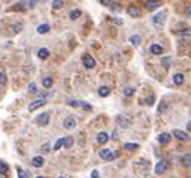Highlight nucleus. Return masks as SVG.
Masks as SVG:
<instances>
[{
    "label": "nucleus",
    "mask_w": 191,
    "mask_h": 178,
    "mask_svg": "<svg viewBox=\"0 0 191 178\" xmlns=\"http://www.w3.org/2000/svg\"><path fill=\"white\" fill-rule=\"evenodd\" d=\"M116 122H118L119 127L128 128V127H131V124H133V119L130 116H125V115H118L116 116Z\"/></svg>",
    "instance_id": "f257e3e1"
},
{
    "label": "nucleus",
    "mask_w": 191,
    "mask_h": 178,
    "mask_svg": "<svg viewBox=\"0 0 191 178\" xmlns=\"http://www.w3.org/2000/svg\"><path fill=\"white\" fill-rule=\"evenodd\" d=\"M165 17H167V11H161L152 18V21H154L155 26H162V24L165 23Z\"/></svg>",
    "instance_id": "f03ea898"
},
{
    "label": "nucleus",
    "mask_w": 191,
    "mask_h": 178,
    "mask_svg": "<svg viewBox=\"0 0 191 178\" xmlns=\"http://www.w3.org/2000/svg\"><path fill=\"white\" fill-rule=\"evenodd\" d=\"M99 156H101V159H104V160H113V159L118 157V152H113L110 149H101Z\"/></svg>",
    "instance_id": "7ed1b4c3"
},
{
    "label": "nucleus",
    "mask_w": 191,
    "mask_h": 178,
    "mask_svg": "<svg viewBox=\"0 0 191 178\" xmlns=\"http://www.w3.org/2000/svg\"><path fill=\"white\" fill-rule=\"evenodd\" d=\"M167 168H169V163L165 160H161V161L157 163V166H155V174L161 175V174H164L165 171H167Z\"/></svg>",
    "instance_id": "20e7f679"
},
{
    "label": "nucleus",
    "mask_w": 191,
    "mask_h": 178,
    "mask_svg": "<svg viewBox=\"0 0 191 178\" xmlns=\"http://www.w3.org/2000/svg\"><path fill=\"white\" fill-rule=\"evenodd\" d=\"M45 103H47L45 100H42V98H38V100L32 101V103L29 104V110H30V112H33V110H36V109H39V107H42V106H44Z\"/></svg>",
    "instance_id": "39448f33"
},
{
    "label": "nucleus",
    "mask_w": 191,
    "mask_h": 178,
    "mask_svg": "<svg viewBox=\"0 0 191 178\" xmlns=\"http://www.w3.org/2000/svg\"><path fill=\"white\" fill-rule=\"evenodd\" d=\"M63 127H65V128H68V130H72V128H75V127H77V121H75L74 116H68L65 121H63Z\"/></svg>",
    "instance_id": "423d86ee"
},
{
    "label": "nucleus",
    "mask_w": 191,
    "mask_h": 178,
    "mask_svg": "<svg viewBox=\"0 0 191 178\" xmlns=\"http://www.w3.org/2000/svg\"><path fill=\"white\" fill-rule=\"evenodd\" d=\"M35 5H36V2H20V3L15 5L14 9H17V11H24V9H30V8H33Z\"/></svg>",
    "instance_id": "0eeeda50"
},
{
    "label": "nucleus",
    "mask_w": 191,
    "mask_h": 178,
    "mask_svg": "<svg viewBox=\"0 0 191 178\" xmlns=\"http://www.w3.org/2000/svg\"><path fill=\"white\" fill-rule=\"evenodd\" d=\"M128 15H131L133 18H138L140 15H142V12H140V9L137 8V6H134V5H131V6H128Z\"/></svg>",
    "instance_id": "6e6552de"
},
{
    "label": "nucleus",
    "mask_w": 191,
    "mask_h": 178,
    "mask_svg": "<svg viewBox=\"0 0 191 178\" xmlns=\"http://www.w3.org/2000/svg\"><path fill=\"white\" fill-rule=\"evenodd\" d=\"M36 121H38V124H41L42 127L48 125V122H50V113H41Z\"/></svg>",
    "instance_id": "1a4fd4ad"
},
{
    "label": "nucleus",
    "mask_w": 191,
    "mask_h": 178,
    "mask_svg": "<svg viewBox=\"0 0 191 178\" xmlns=\"http://www.w3.org/2000/svg\"><path fill=\"white\" fill-rule=\"evenodd\" d=\"M173 136H175L176 139H179V141H188V139H190L188 133L181 131V130H173Z\"/></svg>",
    "instance_id": "9d476101"
},
{
    "label": "nucleus",
    "mask_w": 191,
    "mask_h": 178,
    "mask_svg": "<svg viewBox=\"0 0 191 178\" xmlns=\"http://www.w3.org/2000/svg\"><path fill=\"white\" fill-rule=\"evenodd\" d=\"M145 6H146V9H149V11H154V9H157L158 6H161V2H157V0H148V2H145Z\"/></svg>",
    "instance_id": "9b49d317"
},
{
    "label": "nucleus",
    "mask_w": 191,
    "mask_h": 178,
    "mask_svg": "<svg viewBox=\"0 0 191 178\" xmlns=\"http://www.w3.org/2000/svg\"><path fill=\"white\" fill-rule=\"evenodd\" d=\"M173 63V57L172 56H165V57H161V67H164L165 70H169Z\"/></svg>",
    "instance_id": "f8f14e48"
},
{
    "label": "nucleus",
    "mask_w": 191,
    "mask_h": 178,
    "mask_svg": "<svg viewBox=\"0 0 191 178\" xmlns=\"http://www.w3.org/2000/svg\"><path fill=\"white\" fill-rule=\"evenodd\" d=\"M83 63H84L86 68H93L96 62H95V59H93L92 56H84V57H83Z\"/></svg>",
    "instance_id": "ddd939ff"
},
{
    "label": "nucleus",
    "mask_w": 191,
    "mask_h": 178,
    "mask_svg": "<svg viewBox=\"0 0 191 178\" xmlns=\"http://www.w3.org/2000/svg\"><path fill=\"white\" fill-rule=\"evenodd\" d=\"M170 134L169 133H161L160 136H158V142L161 144V145H165V144H169L170 142Z\"/></svg>",
    "instance_id": "4468645a"
},
{
    "label": "nucleus",
    "mask_w": 191,
    "mask_h": 178,
    "mask_svg": "<svg viewBox=\"0 0 191 178\" xmlns=\"http://www.w3.org/2000/svg\"><path fill=\"white\" fill-rule=\"evenodd\" d=\"M32 163H33V166H35V168H41L42 164H44V159H42L41 156H36V157L32 159Z\"/></svg>",
    "instance_id": "2eb2a0df"
},
{
    "label": "nucleus",
    "mask_w": 191,
    "mask_h": 178,
    "mask_svg": "<svg viewBox=\"0 0 191 178\" xmlns=\"http://www.w3.org/2000/svg\"><path fill=\"white\" fill-rule=\"evenodd\" d=\"M150 53L152 55H161L162 53V47L158 45V44H152L150 45Z\"/></svg>",
    "instance_id": "dca6fc26"
},
{
    "label": "nucleus",
    "mask_w": 191,
    "mask_h": 178,
    "mask_svg": "<svg viewBox=\"0 0 191 178\" xmlns=\"http://www.w3.org/2000/svg\"><path fill=\"white\" fill-rule=\"evenodd\" d=\"M184 80H185V77H184V74H181V72H177V74L173 75V82H175V85H182Z\"/></svg>",
    "instance_id": "f3484780"
},
{
    "label": "nucleus",
    "mask_w": 191,
    "mask_h": 178,
    "mask_svg": "<svg viewBox=\"0 0 191 178\" xmlns=\"http://www.w3.org/2000/svg\"><path fill=\"white\" fill-rule=\"evenodd\" d=\"M98 94H99L101 97H108V95H110V88H107V86H101V88L98 89Z\"/></svg>",
    "instance_id": "a211bd4d"
},
{
    "label": "nucleus",
    "mask_w": 191,
    "mask_h": 178,
    "mask_svg": "<svg viewBox=\"0 0 191 178\" xmlns=\"http://www.w3.org/2000/svg\"><path fill=\"white\" fill-rule=\"evenodd\" d=\"M63 145H65V148H71L74 145V139L71 136H66V137H63Z\"/></svg>",
    "instance_id": "6ab92c4d"
},
{
    "label": "nucleus",
    "mask_w": 191,
    "mask_h": 178,
    "mask_svg": "<svg viewBox=\"0 0 191 178\" xmlns=\"http://www.w3.org/2000/svg\"><path fill=\"white\" fill-rule=\"evenodd\" d=\"M38 56H39L41 59H47V57L50 56L48 48H39V52H38Z\"/></svg>",
    "instance_id": "aec40b11"
},
{
    "label": "nucleus",
    "mask_w": 191,
    "mask_h": 178,
    "mask_svg": "<svg viewBox=\"0 0 191 178\" xmlns=\"http://www.w3.org/2000/svg\"><path fill=\"white\" fill-rule=\"evenodd\" d=\"M96 141H98L99 144H105V142L108 141V136H107V133H99V134H98V137H96Z\"/></svg>",
    "instance_id": "412c9836"
},
{
    "label": "nucleus",
    "mask_w": 191,
    "mask_h": 178,
    "mask_svg": "<svg viewBox=\"0 0 191 178\" xmlns=\"http://www.w3.org/2000/svg\"><path fill=\"white\" fill-rule=\"evenodd\" d=\"M36 30H38V33H42L44 35V33H47L50 30V26H48V24H41V26H38Z\"/></svg>",
    "instance_id": "4be33fe9"
},
{
    "label": "nucleus",
    "mask_w": 191,
    "mask_h": 178,
    "mask_svg": "<svg viewBox=\"0 0 191 178\" xmlns=\"http://www.w3.org/2000/svg\"><path fill=\"white\" fill-rule=\"evenodd\" d=\"M80 15H81V11H80V9H74V11H71L69 18H71V20H77Z\"/></svg>",
    "instance_id": "5701e85b"
},
{
    "label": "nucleus",
    "mask_w": 191,
    "mask_h": 178,
    "mask_svg": "<svg viewBox=\"0 0 191 178\" xmlns=\"http://www.w3.org/2000/svg\"><path fill=\"white\" fill-rule=\"evenodd\" d=\"M42 86L47 88V89L51 88V86H53V79H51V77H45V79L42 80Z\"/></svg>",
    "instance_id": "b1692460"
},
{
    "label": "nucleus",
    "mask_w": 191,
    "mask_h": 178,
    "mask_svg": "<svg viewBox=\"0 0 191 178\" xmlns=\"http://www.w3.org/2000/svg\"><path fill=\"white\" fill-rule=\"evenodd\" d=\"M130 41H131V44H134V45H140L142 38H140L138 35H133V36H130Z\"/></svg>",
    "instance_id": "393cba45"
},
{
    "label": "nucleus",
    "mask_w": 191,
    "mask_h": 178,
    "mask_svg": "<svg viewBox=\"0 0 191 178\" xmlns=\"http://www.w3.org/2000/svg\"><path fill=\"white\" fill-rule=\"evenodd\" d=\"M125 149L135 151V149H138V144H125Z\"/></svg>",
    "instance_id": "a878e982"
},
{
    "label": "nucleus",
    "mask_w": 191,
    "mask_h": 178,
    "mask_svg": "<svg viewBox=\"0 0 191 178\" xmlns=\"http://www.w3.org/2000/svg\"><path fill=\"white\" fill-rule=\"evenodd\" d=\"M51 6H53V9H60L63 6V2L62 0H54V2H51Z\"/></svg>",
    "instance_id": "bb28decb"
},
{
    "label": "nucleus",
    "mask_w": 191,
    "mask_h": 178,
    "mask_svg": "<svg viewBox=\"0 0 191 178\" xmlns=\"http://www.w3.org/2000/svg\"><path fill=\"white\" fill-rule=\"evenodd\" d=\"M123 94H125L126 97H131V95L134 94V88H131V86H128V88H125V89H123Z\"/></svg>",
    "instance_id": "cd10ccee"
},
{
    "label": "nucleus",
    "mask_w": 191,
    "mask_h": 178,
    "mask_svg": "<svg viewBox=\"0 0 191 178\" xmlns=\"http://www.w3.org/2000/svg\"><path fill=\"white\" fill-rule=\"evenodd\" d=\"M60 146H63V137H60V139H59V141H57V142L54 144V146H53V149H54V151H57V149H59Z\"/></svg>",
    "instance_id": "c85d7f7f"
},
{
    "label": "nucleus",
    "mask_w": 191,
    "mask_h": 178,
    "mask_svg": "<svg viewBox=\"0 0 191 178\" xmlns=\"http://www.w3.org/2000/svg\"><path fill=\"white\" fill-rule=\"evenodd\" d=\"M21 29H23V24H21V23H18V24H14V26H12V30H14L15 33L21 32Z\"/></svg>",
    "instance_id": "c756f323"
},
{
    "label": "nucleus",
    "mask_w": 191,
    "mask_h": 178,
    "mask_svg": "<svg viewBox=\"0 0 191 178\" xmlns=\"http://www.w3.org/2000/svg\"><path fill=\"white\" fill-rule=\"evenodd\" d=\"M8 164L6 163H0V174H6L8 172Z\"/></svg>",
    "instance_id": "7c9ffc66"
},
{
    "label": "nucleus",
    "mask_w": 191,
    "mask_h": 178,
    "mask_svg": "<svg viewBox=\"0 0 191 178\" xmlns=\"http://www.w3.org/2000/svg\"><path fill=\"white\" fill-rule=\"evenodd\" d=\"M80 106L84 109V110H92V106L89 103H84V101H80Z\"/></svg>",
    "instance_id": "2f4dec72"
},
{
    "label": "nucleus",
    "mask_w": 191,
    "mask_h": 178,
    "mask_svg": "<svg viewBox=\"0 0 191 178\" xmlns=\"http://www.w3.org/2000/svg\"><path fill=\"white\" fill-rule=\"evenodd\" d=\"M29 92H30V94H36V92H38L35 83H30V85H29Z\"/></svg>",
    "instance_id": "473e14b6"
},
{
    "label": "nucleus",
    "mask_w": 191,
    "mask_h": 178,
    "mask_svg": "<svg viewBox=\"0 0 191 178\" xmlns=\"http://www.w3.org/2000/svg\"><path fill=\"white\" fill-rule=\"evenodd\" d=\"M182 161H184L185 166L188 168V166H190V154H185V156L182 157Z\"/></svg>",
    "instance_id": "72a5a7b5"
},
{
    "label": "nucleus",
    "mask_w": 191,
    "mask_h": 178,
    "mask_svg": "<svg viewBox=\"0 0 191 178\" xmlns=\"http://www.w3.org/2000/svg\"><path fill=\"white\" fill-rule=\"evenodd\" d=\"M110 8H111V9H114V11H119V9H120V3H118V2H113V3H110Z\"/></svg>",
    "instance_id": "f704fd0d"
},
{
    "label": "nucleus",
    "mask_w": 191,
    "mask_h": 178,
    "mask_svg": "<svg viewBox=\"0 0 191 178\" xmlns=\"http://www.w3.org/2000/svg\"><path fill=\"white\" fill-rule=\"evenodd\" d=\"M68 104H69L71 107H78V106H80V101H75V100H71V101H68Z\"/></svg>",
    "instance_id": "c9c22d12"
},
{
    "label": "nucleus",
    "mask_w": 191,
    "mask_h": 178,
    "mask_svg": "<svg viewBox=\"0 0 191 178\" xmlns=\"http://www.w3.org/2000/svg\"><path fill=\"white\" fill-rule=\"evenodd\" d=\"M17 171H18V178H26V175H27V174L24 172L21 168H17Z\"/></svg>",
    "instance_id": "e433bc0d"
},
{
    "label": "nucleus",
    "mask_w": 191,
    "mask_h": 178,
    "mask_svg": "<svg viewBox=\"0 0 191 178\" xmlns=\"http://www.w3.org/2000/svg\"><path fill=\"white\" fill-rule=\"evenodd\" d=\"M5 83H6V74L0 72V85H5Z\"/></svg>",
    "instance_id": "4c0bfd02"
},
{
    "label": "nucleus",
    "mask_w": 191,
    "mask_h": 178,
    "mask_svg": "<svg viewBox=\"0 0 191 178\" xmlns=\"http://www.w3.org/2000/svg\"><path fill=\"white\" fill-rule=\"evenodd\" d=\"M165 109H167V103H165V101H161V104H160L158 110H160V112H164Z\"/></svg>",
    "instance_id": "58836bf2"
},
{
    "label": "nucleus",
    "mask_w": 191,
    "mask_h": 178,
    "mask_svg": "<svg viewBox=\"0 0 191 178\" xmlns=\"http://www.w3.org/2000/svg\"><path fill=\"white\" fill-rule=\"evenodd\" d=\"M154 100H155V97H154V95H150V98H148V100H146V103H145V104L152 106V104H154Z\"/></svg>",
    "instance_id": "ea45409f"
},
{
    "label": "nucleus",
    "mask_w": 191,
    "mask_h": 178,
    "mask_svg": "<svg viewBox=\"0 0 191 178\" xmlns=\"http://www.w3.org/2000/svg\"><path fill=\"white\" fill-rule=\"evenodd\" d=\"M110 20H111V21H113L114 24H119V26H120V24L123 23V21H122L120 18H118V17H114V18H110Z\"/></svg>",
    "instance_id": "a19ab883"
},
{
    "label": "nucleus",
    "mask_w": 191,
    "mask_h": 178,
    "mask_svg": "<svg viewBox=\"0 0 191 178\" xmlns=\"http://www.w3.org/2000/svg\"><path fill=\"white\" fill-rule=\"evenodd\" d=\"M92 178H99V174H98V171H92Z\"/></svg>",
    "instance_id": "79ce46f5"
},
{
    "label": "nucleus",
    "mask_w": 191,
    "mask_h": 178,
    "mask_svg": "<svg viewBox=\"0 0 191 178\" xmlns=\"http://www.w3.org/2000/svg\"><path fill=\"white\" fill-rule=\"evenodd\" d=\"M48 149H50L48 145H44V146H42V151H44V152H48Z\"/></svg>",
    "instance_id": "37998d69"
},
{
    "label": "nucleus",
    "mask_w": 191,
    "mask_h": 178,
    "mask_svg": "<svg viewBox=\"0 0 191 178\" xmlns=\"http://www.w3.org/2000/svg\"><path fill=\"white\" fill-rule=\"evenodd\" d=\"M99 3H101V5H104V6H105V5H110V2H107V0H101Z\"/></svg>",
    "instance_id": "c03bdc74"
},
{
    "label": "nucleus",
    "mask_w": 191,
    "mask_h": 178,
    "mask_svg": "<svg viewBox=\"0 0 191 178\" xmlns=\"http://www.w3.org/2000/svg\"><path fill=\"white\" fill-rule=\"evenodd\" d=\"M36 178H44V177H36Z\"/></svg>",
    "instance_id": "a18cd8bd"
},
{
    "label": "nucleus",
    "mask_w": 191,
    "mask_h": 178,
    "mask_svg": "<svg viewBox=\"0 0 191 178\" xmlns=\"http://www.w3.org/2000/svg\"><path fill=\"white\" fill-rule=\"evenodd\" d=\"M60 178H65V177H60Z\"/></svg>",
    "instance_id": "49530a36"
}]
</instances>
